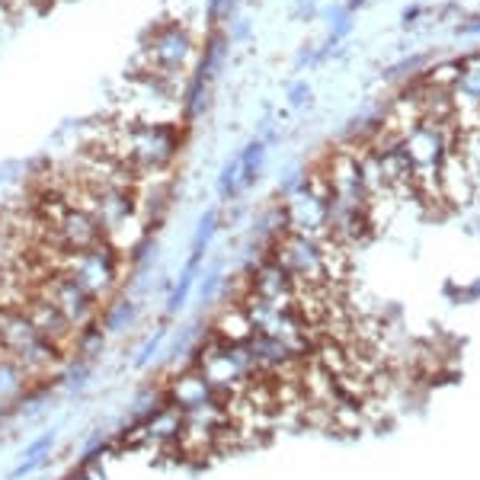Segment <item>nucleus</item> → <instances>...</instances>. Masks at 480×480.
<instances>
[{"instance_id":"obj_1","label":"nucleus","mask_w":480,"mask_h":480,"mask_svg":"<svg viewBox=\"0 0 480 480\" xmlns=\"http://www.w3.org/2000/svg\"><path fill=\"white\" fill-rule=\"evenodd\" d=\"M100 144H106L113 154H119L138 173V180H141V176L170 173L173 170V160L183 144V131L176 122L116 119L109 125L106 138H100Z\"/></svg>"},{"instance_id":"obj_2","label":"nucleus","mask_w":480,"mask_h":480,"mask_svg":"<svg viewBox=\"0 0 480 480\" xmlns=\"http://www.w3.org/2000/svg\"><path fill=\"white\" fill-rule=\"evenodd\" d=\"M0 359L16 365L29 378V374L51 372L61 362V352L36 330L23 307L0 305Z\"/></svg>"},{"instance_id":"obj_3","label":"nucleus","mask_w":480,"mask_h":480,"mask_svg":"<svg viewBox=\"0 0 480 480\" xmlns=\"http://www.w3.org/2000/svg\"><path fill=\"white\" fill-rule=\"evenodd\" d=\"M183 77L154 74V71L131 68L128 87H125V116L128 122H176L183 109Z\"/></svg>"},{"instance_id":"obj_4","label":"nucleus","mask_w":480,"mask_h":480,"mask_svg":"<svg viewBox=\"0 0 480 480\" xmlns=\"http://www.w3.org/2000/svg\"><path fill=\"white\" fill-rule=\"evenodd\" d=\"M195 58V36L180 19H160L154 29L144 36L141 55H138V71H154V74L183 77L189 61Z\"/></svg>"},{"instance_id":"obj_5","label":"nucleus","mask_w":480,"mask_h":480,"mask_svg":"<svg viewBox=\"0 0 480 480\" xmlns=\"http://www.w3.org/2000/svg\"><path fill=\"white\" fill-rule=\"evenodd\" d=\"M58 269L77 279L96 301H106L113 295L116 282H119L122 269V253L109 240L96 243L87 250H74V253H58Z\"/></svg>"},{"instance_id":"obj_6","label":"nucleus","mask_w":480,"mask_h":480,"mask_svg":"<svg viewBox=\"0 0 480 480\" xmlns=\"http://www.w3.org/2000/svg\"><path fill=\"white\" fill-rule=\"evenodd\" d=\"M439 186H442V199L449 208L455 205H468L474 199L477 189V176L471 173L468 160L461 157V150L451 148L449 154L442 157V167H439Z\"/></svg>"},{"instance_id":"obj_7","label":"nucleus","mask_w":480,"mask_h":480,"mask_svg":"<svg viewBox=\"0 0 480 480\" xmlns=\"http://www.w3.org/2000/svg\"><path fill=\"white\" fill-rule=\"evenodd\" d=\"M458 74H461V61H442V64H436L426 77H419V81H423L426 87L451 90V87H455V81H458Z\"/></svg>"},{"instance_id":"obj_8","label":"nucleus","mask_w":480,"mask_h":480,"mask_svg":"<svg viewBox=\"0 0 480 480\" xmlns=\"http://www.w3.org/2000/svg\"><path fill=\"white\" fill-rule=\"evenodd\" d=\"M240 183L247 186V183H253V176L260 173V163H262V144L260 141H253L247 150H243V157H240Z\"/></svg>"},{"instance_id":"obj_9","label":"nucleus","mask_w":480,"mask_h":480,"mask_svg":"<svg viewBox=\"0 0 480 480\" xmlns=\"http://www.w3.org/2000/svg\"><path fill=\"white\" fill-rule=\"evenodd\" d=\"M238 176H240V163L231 160L225 170H221V180H218L221 195H231V193H234V186H238Z\"/></svg>"},{"instance_id":"obj_10","label":"nucleus","mask_w":480,"mask_h":480,"mask_svg":"<svg viewBox=\"0 0 480 480\" xmlns=\"http://www.w3.org/2000/svg\"><path fill=\"white\" fill-rule=\"evenodd\" d=\"M288 100H292V106H301L305 100H311V90H307L305 83H295L292 93H288Z\"/></svg>"},{"instance_id":"obj_11","label":"nucleus","mask_w":480,"mask_h":480,"mask_svg":"<svg viewBox=\"0 0 480 480\" xmlns=\"http://www.w3.org/2000/svg\"><path fill=\"white\" fill-rule=\"evenodd\" d=\"M468 32H480V16H471L464 23H458V36H468Z\"/></svg>"},{"instance_id":"obj_12","label":"nucleus","mask_w":480,"mask_h":480,"mask_svg":"<svg viewBox=\"0 0 480 480\" xmlns=\"http://www.w3.org/2000/svg\"><path fill=\"white\" fill-rule=\"evenodd\" d=\"M419 16V6H407V13H404V23H413V19Z\"/></svg>"},{"instance_id":"obj_13","label":"nucleus","mask_w":480,"mask_h":480,"mask_svg":"<svg viewBox=\"0 0 480 480\" xmlns=\"http://www.w3.org/2000/svg\"><path fill=\"white\" fill-rule=\"evenodd\" d=\"M362 4H365V0H349V6H346V10H359Z\"/></svg>"}]
</instances>
